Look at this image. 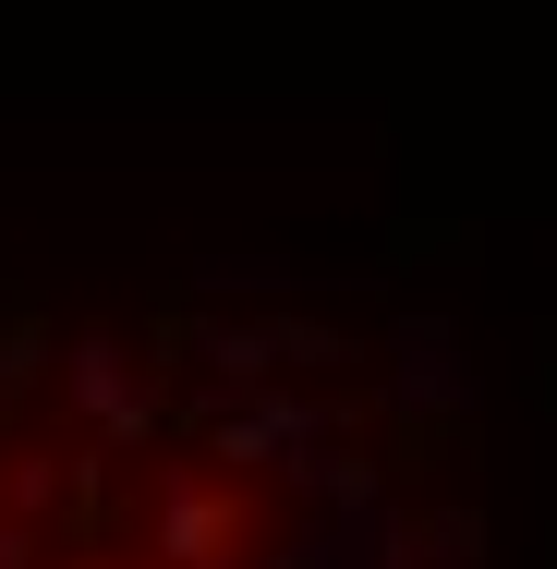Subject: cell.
<instances>
[{
    "label": "cell",
    "instance_id": "1",
    "mask_svg": "<svg viewBox=\"0 0 557 569\" xmlns=\"http://www.w3.org/2000/svg\"><path fill=\"white\" fill-rule=\"evenodd\" d=\"M255 328H49L0 303V569H376L304 497L376 485L351 412Z\"/></svg>",
    "mask_w": 557,
    "mask_h": 569
}]
</instances>
